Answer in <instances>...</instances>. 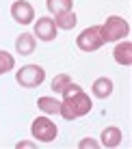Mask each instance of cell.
I'll return each instance as SVG.
<instances>
[{"label": "cell", "mask_w": 132, "mask_h": 149, "mask_svg": "<svg viewBox=\"0 0 132 149\" xmlns=\"http://www.w3.org/2000/svg\"><path fill=\"white\" fill-rule=\"evenodd\" d=\"M91 100L89 95L85 93V91H78V93L69 95V97H63V102H61V115H63V119L67 121H74L78 119V117H85L87 112L91 110Z\"/></svg>", "instance_id": "cell-1"}, {"label": "cell", "mask_w": 132, "mask_h": 149, "mask_svg": "<svg viewBox=\"0 0 132 149\" xmlns=\"http://www.w3.org/2000/svg\"><path fill=\"white\" fill-rule=\"evenodd\" d=\"M128 22H126L124 17H119V15H110V17H106V22L100 26V35H102V41L104 43H110V41H119L124 39L126 35H128Z\"/></svg>", "instance_id": "cell-2"}, {"label": "cell", "mask_w": 132, "mask_h": 149, "mask_svg": "<svg viewBox=\"0 0 132 149\" xmlns=\"http://www.w3.org/2000/svg\"><path fill=\"white\" fill-rule=\"evenodd\" d=\"M15 80L24 89H35V86H39L45 80V69L41 65H24V67L17 69Z\"/></svg>", "instance_id": "cell-3"}, {"label": "cell", "mask_w": 132, "mask_h": 149, "mask_svg": "<svg viewBox=\"0 0 132 149\" xmlns=\"http://www.w3.org/2000/svg\"><path fill=\"white\" fill-rule=\"evenodd\" d=\"M30 134L41 143H50V141L57 138L59 130H57V125H54V121H50L48 117H37V119L33 121V125H30Z\"/></svg>", "instance_id": "cell-4"}, {"label": "cell", "mask_w": 132, "mask_h": 149, "mask_svg": "<svg viewBox=\"0 0 132 149\" xmlns=\"http://www.w3.org/2000/svg\"><path fill=\"white\" fill-rule=\"evenodd\" d=\"M102 35H100V26H89L76 37V45L82 52H95L98 48H102Z\"/></svg>", "instance_id": "cell-5"}, {"label": "cell", "mask_w": 132, "mask_h": 149, "mask_svg": "<svg viewBox=\"0 0 132 149\" xmlns=\"http://www.w3.org/2000/svg\"><path fill=\"white\" fill-rule=\"evenodd\" d=\"M11 17L15 19L17 24H30L35 17V9L33 4L28 2V0H15V2L11 4Z\"/></svg>", "instance_id": "cell-6"}, {"label": "cell", "mask_w": 132, "mask_h": 149, "mask_svg": "<svg viewBox=\"0 0 132 149\" xmlns=\"http://www.w3.org/2000/svg\"><path fill=\"white\" fill-rule=\"evenodd\" d=\"M37 35V39L41 41H54L57 37V24H54L52 17H39L37 24H35V33Z\"/></svg>", "instance_id": "cell-7"}, {"label": "cell", "mask_w": 132, "mask_h": 149, "mask_svg": "<svg viewBox=\"0 0 132 149\" xmlns=\"http://www.w3.org/2000/svg\"><path fill=\"white\" fill-rule=\"evenodd\" d=\"M113 56H115V61H117L119 65H124V67L132 65V43H130V41L119 43L117 48L113 50Z\"/></svg>", "instance_id": "cell-8"}, {"label": "cell", "mask_w": 132, "mask_h": 149, "mask_svg": "<svg viewBox=\"0 0 132 149\" xmlns=\"http://www.w3.org/2000/svg\"><path fill=\"white\" fill-rule=\"evenodd\" d=\"M15 50H17L20 54H33L35 52V35L30 33H22L17 39H15Z\"/></svg>", "instance_id": "cell-9"}, {"label": "cell", "mask_w": 132, "mask_h": 149, "mask_svg": "<svg viewBox=\"0 0 132 149\" xmlns=\"http://www.w3.org/2000/svg\"><path fill=\"white\" fill-rule=\"evenodd\" d=\"M91 91H93L95 97L106 100V97L113 93V80H110V78H98L93 82V86H91Z\"/></svg>", "instance_id": "cell-10"}, {"label": "cell", "mask_w": 132, "mask_h": 149, "mask_svg": "<svg viewBox=\"0 0 132 149\" xmlns=\"http://www.w3.org/2000/svg\"><path fill=\"white\" fill-rule=\"evenodd\" d=\"M100 138H102V143H100L102 147H117L124 136H121V130H119V127H106Z\"/></svg>", "instance_id": "cell-11"}, {"label": "cell", "mask_w": 132, "mask_h": 149, "mask_svg": "<svg viewBox=\"0 0 132 149\" xmlns=\"http://www.w3.org/2000/svg\"><path fill=\"white\" fill-rule=\"evenodd\" d=\"M76 22H78V17H76L74 9H72V11H65V13H61V15L54 17L57 28H63V30H72V28L76 26Z\"/></svg>", "instance_id": "cell-12"}, {"label": "cell", "mask_w": 132, "mask_h": 149, "mask_svg": "<svg viewBox=\"0 0 132 149\" xmlns=\"http://www.w3.org/2000/svg\"><path fill=\"white\" fill-rule=\"evenodd\" d=\"M37 106H39V110H41V112H45V115H57V112L61 110V102L54 100V97H48V95L39 97Z\"/></svg>", "instance_id": "cell-13"}, {"label": "cell", "mask_w": 132, "mask_h": 149, "mask_svg": "<svg viewBox=\"0 0 132 149\" xmlns=\"http://www.w3.org/2000/svg\"><path fill=\"white\" fill-rule=\"evenodd\" d=\"M45 7H48L50 13L61 15V13L72 11V9H74V0H48V2H45Z\"/></svg>", "instance_id": "cell-14"}, {"label": "cell", "mask_w": 132, "mask_h": 149, "mask_svg": "<svg viewBox=\"0 0 132 149\" xmlns=\"http://www.w3.org/2000/svg\"><path fill=\"white\" fill-rule=\"evenodd\" d=\"M72 82V78H69L67 74H59V76H54V80H52V91L54 93H63L65 91V86Z\"/></svg>", "instance_id": "cell-15"}, {"label": "cell", "mask_w": 132, "mask_h": 149, "mask_svg": "<svg viewBox=\"0 0 132 149\" xmlns=\"http://www.w3.org/2000/svg\"><path fill=\"white\" fill-rule=\"evenodd\" d=\"M13 65H15L13 56L9 54V52H4V50H0V76L7 74V71H11Z\"/></svg>", "instance_id": "cell-16"}, {"label": "cell", "mask_w": 132, "mask_h": 149, "mask_svg": "<svg viewBox=\"0 0 132 149\" xmlns=\"http://www.w3.org/2000/svg\"><path fill=\"white\" fill-rule=\"evenodd\" d=\"M80 147H82V149H87V147L95 149V147H98V143H95V141H91V138H89V141H82V143H80Z\"/></svg>", "instance_id": "cell-17"}]
</instances>
